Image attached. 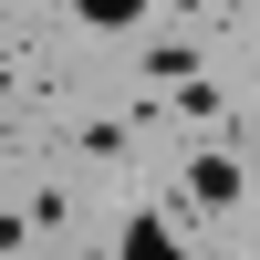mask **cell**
<instances>
[{
  "instance_id": "cell-1",
  "label": "cell",
  "mask_w": 260,
  "mask_h": 260,
  "mask_svg": "<svg viewBox=\"0 0 260 260\" xmlns=\"http://www.w3.org/2000/svg\"><path fill=\"white\" fill-rule=\"evenodd\" d=\"M187 198L229 219V208L250 198V156H229V146H187Z\"/></svg>"
},
{
  "instance_id": "cell-2",
  "label": "cell",
  "mask_w": 260,
  "mask_h": 260,
  "mask_svg": "<svg viewBox=\"0 0 260 260\" xmlns=\"http://www.w3.org/2000/svg\"><path fill=\"white\" fill-rule=\"evenodd\" d=\"M62 11H73L83 31H136V21L156 11V0H62Z\"/></svg>"
}]
</instances>
